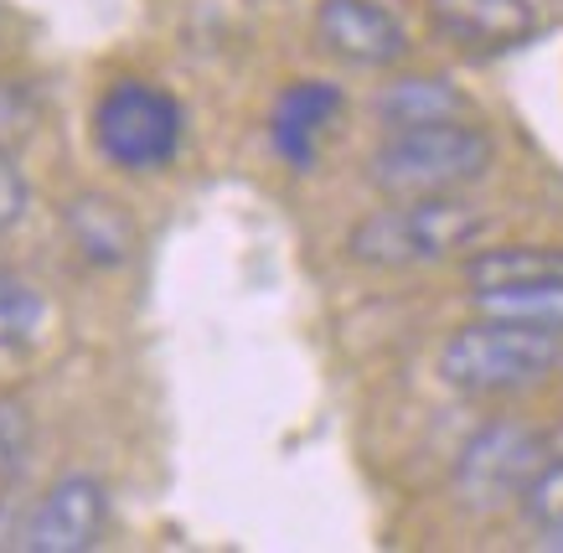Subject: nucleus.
Wrapping results in <instances>:
<instances>
[{"label": "nucleus", "instance_id": "f03ea898", "mask_svg": "<svg viewBox=\"0 0 563 553\" xmlns=\"http://www.w3.org/2000/svg\"><path fill=\"white\" fill-rule=\"evenodd\" d=\"M486 228L492 218L476 202H465L461 191H444V197H413L367 212L352 228L346 248L367 269H413V264L455 259L461 248L486 239Z\"/></svg>", "mask_w": 563, "mask_h": 553}, {"label": "nucleus", "instance_id": "7ed1b4c3", "mask_svg": "<svg viewBox=\"0 0 563 553\" xmlns=\"http://www.w3.org/2000/svg\"><path fill=\"white\" fill-rule=\"evenodd\" d=\"M563 367V336L481 316L440 346V378L465 398H512Z\"/></svg>", "mask_w": 563, "mask_h": 553}, {"label": "nucleus", "instance_id": "f8f14e48", "mask_svg": "<svg viewBox=\"0 0 563 553\" xmlns=\"http://www.w3.org/2000/svg\"><path fill=\"white\" fill-rule=\"evenodd\" d=\"M63 223H68L73 243L93 264H124L135 254V223H130V212L114 197H99V191L73 197L68 208H63Z\"/></svg>", "mask_w": 563, "mask_h": 553}, {"label": "nucleus", "instance_id": "0eeeda50", "mask_svg": "<svg viewBox=\"0 0 563 553\" xmlns=\"http://www.w3.org/2000/svg\"><path fill=\"white\" fill-rule=\"evenodd\" d=\"M316 36L331 57L352 68H393L409 53V32L377 0H321L316 5Z\"/></svg>", "mask_w": 563, "mask_h": 553}, {"label": "nucleus", "instance_id": "423d86ee", "mask_svg": "<svg viewBox=\"0 0 563 553\" xmlns=\"http://www.w3.org/2000/svg\"><path fill=\"white\" fill-rule=\"evenodd\" d=\"M109 528V491L99 476H63L32 507L21 528V549L32 553H88L103 543Z\"/></svg>", "mask_w": 563, "mask_h": 553}, {"label": "nucleus", "instance_id": "4468645a", "mask_svg": "<svg viewBox=\"0 0 563 553\" xmlns=\"http://www.w3.org/2000/svg\"><path fill=\"white\" fill-rule=\"evenodd\" d=\"M42 316H47V300L26 275L5 269L0 264V352H16L42 331Z\"/></svg>", "mask_w": 563, "mask_h": 553}, {"label": "nucleus", "instance_id": "9d476101", "mask_svg": "<svg viewBox=\"0 0 563 553\" xmlns=\"http://www.w3.org/2000/svg\"><path fill=\"white\" fill-rule=\"evenodd\" d=\"M377 120L388 130H409V124H440V120H471V99L450 78L434 73H409V78H393L377 93Z\"/></svg>", "mask_w": 563, "mask_h": 553}, {"label": "nucleus", "instance_id": "ddd939ff", "mask_svg": "<svg viewBox=\"0 0 563 553\" xmlns=\"http://www.w3.org/2000/svg\"><path fill=\"white\" fill-rule=\"evenodd\" d=\"M481 316H496V321H522V327L553 331L563 336V279H548V285H517V290H471Z\"/></svg>", "mask_w": 563, "mask_h": 553}, {"label": "nucleus", "instance_id": "9b49d317", "mask_svg": "<svg viewBox=\"0 0 563 553\" xmlns=\"http://www.w3.org/2000/svg\"><path fill=\"white\" fill-rule=\"evenodd\" d=\"M548 279H563L559 243H496L465 259L471 290H517V285H548Z\"/></svg>", "mask_w": 563, "mask_h": 553}, {"label": "nucleus", "instance_id": "a211bd4d", "mask_svg": "<svg viewBox=\"0 0 563 553\" xmlns=\"http://www.w3.org/2000/svg\"><path fill=\"white\" fill-rule=\"evenodd\" d=\"M26 130H32V104H26V93H21L16 84H0V145L11 151Z\"/></svg>", "mask_w": 563, "mask_h": 553}, {"label": "nucleus", "instance_id": "39448f33", "mask_svg": "<svg viewBox=\"0 0 563 553\" xmlns=\"http://www.w3.org/2000/svg\"><path fill=\"white\" fill-rule=\"evenodd\" d=\"M548 461V434L517 419H492L465 440L461 461H455V497L476 512H496L507 501L522 497V486L543 471Z\"/></svg>", "mask_w": 563, "mask_h": 553}, {"label": "nucleus", "instance_id": "1a4fd4ad", "mask_svg": "<svg viewBox=\"0 0 563 553\" xmlns=\"http://www.w3.org/2000/svg\"><path fill=\"white\" fill-rule=\"evenodd\" d=\"M336 109H342V93L331 84H316V78L290 84L274 99V120H269L274 151L290 161V166H310L316 145H321V130L336 120Z\"/></svg>", "mask_w": 563, "mask_h": 553}, {"label": "nucleus", "instance_id": "dca6fc26", "mask_svg": "<svg viewBox=\"0 0 563 553\" xmlns=\"http://www.w3.org/2000/svg\"><path fill=\"white\" fill-rule=\"evenodd\" d=\"M517 507H522V518H528L532 528H548L553 518H563V450L548 445L543 471H538V476L522 486Z\"/></svg>", "mask_w": 563, "mask_h": 553}, {"label": "nucleus", "instance_id": "6ab92c4d", "mask_svg": "<svg viewBox=\"0 0 563 553\" xmlns=\"http://www.w3.org/2000/svg\"><path fill=\"white\" fill-rule=\"evenodd\" d=\"M538 549L548 553H563V518H553L548 528H538Z\"/></svg>", "mask_w": 563, "mask_h": 553}, {"label": "nucleus", "instance_id": "f3484780", "mask_svg": "<svg viewBox=\"0 0 563 553\" xmlns=\"http://www.w3.org/2000/svg\"><path fill=\"white\" fill-rule=\"evenodd\" d=\"M26 208H32V181L16 166V151L0 145V233H11L26 218Z\"/></svg>", "mask_w": 563, "mask_h": 553}, {"label": "nucleus", "instance_id": "f257e3e1", "mask_svg": "<svg viewBox=\"0 0 563 553\" xmlns=\"http://www.w3.org/2000/svg\"><path fill=\"white\" fill-rule=\"evenodd\" d=\"M492 135L471 120L409 124V130L383 135V145L367 161V181L388 202H413V197H444V191L476 187L492 172Z\"/></svg>", "mask_w": 563, "mask_h": 553}, {"label": "nucleus", "instance_id": "20e7f679", "mask_svg": "<svg viewBox=\"0 0 563 553\" xmlns=\"http://www.w3.org/2000/svg\"><path fill=\"white\" fill-rule=\"evenodd\" d=\"M187 135V114L166 88L145 78H120L93 104V145L120 172H161L172 166Z\"/></svg>", "mask_w": 563, "mask_h": 553}, {"label": "nucleus", "instance_id": "2eb2a0df", "mask_svg": "<svg viewBox=\"0 0 563 553\" xmlns=\"http://www.w3.org/2000/svg\"><path fill=\"white\" fill-rule=\"evenodd\" d=\"M32 445H36V430L26 403L21 398H0V486H16L26 476Z\"/></svg>", "mask_w": 563, "mask_h": 553}, {"label": "nucleus", "instance_id": "6e6552de", "mask_svg": "<svg viewBox=\"0 0 563 553\" xmlns=\"http://www.w3.org/2000/svg\"><path fill=\"white\" fill-rule=\"evenodd\" d=\"M429 21L471 53H507L538 32L532 0H429Z\"/></svg>", "mask_w": 563, "mask_h": 553}]
</instances>
